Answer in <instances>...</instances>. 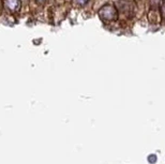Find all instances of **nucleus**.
I'll use <instances>...</instances> for the list:
<instances>
[{
	"label": "nucleus",
	"mask_w": 165,
	"mask_h": 164,
	"mask_svg": "<svg viewBox=\"0 0 165 164\" xmlns=\"http://www.w3.org/2000/svg\"><path fill=\"white\" fill-rule=\"evenodd\" d=\"M117 9L114 6H110V4H106V6L102 7L99 10V16L103 21H114V19L117 18Z\"/></svg>",
	"instance_id": "nucleus-1"
},
{
	"label": "nucleus",
	"mask_w": 165,
	"mask_h": 164,
	"mask_svg": "<svg viewBox=\"0 0 165 164\" xmlns=\"http://www.w3.org/2000/svg\"><path fill=\"white\" fill-rule=\"evenodd\" d=\"M4 7L11 12H16L21 9V0H6Z\"/></svg>",
	"instance_id": "nucleus-2"
},
{
	"label": "nucleus",
	"mask_w": 165,
	"mask_h": 164,
	"mask_svg": "<svg viewBox=\"0 0 165 164\" xmlns=\"http://www.w3.org/2000/svg\"><path fill=\"white\" fill-rule=\"evenodd\" d=\"M77 1V3L78 4H80V6H83V4H85V3H87L89 0H76Z\"/></svg>",
	"instance_id": "nucleus-3"
},
{
	"label": "nucleus",
	"mask_w": 165,
	"mask_h": 164,
	"mask_svg": "<svg viewBox=\"0 0 165 164\" xmlns=\"http://www.w3.org/2000/svg\"><path fill=\"white\" fill-rule=\"evenodd\" d=\"M36 1H38L39 3H43V2H45L46 0H36Z\"/></svg>",
	"instance_id": "nucleus-4"
}]
</instances>
